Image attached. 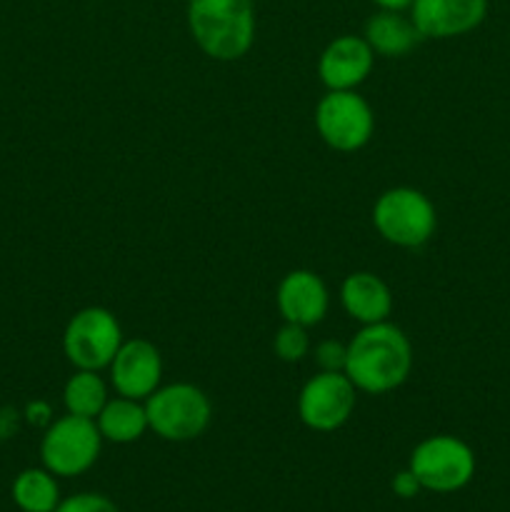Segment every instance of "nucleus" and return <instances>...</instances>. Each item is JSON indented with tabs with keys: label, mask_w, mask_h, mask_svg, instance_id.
<instances>
[{
	"label": "nucleus",
	"mask_w": 510,
	"mask_h": 512,
	"mask_svg": "<svg viewBox=\"0 0 510 512\" xmlns=\"http://www.w3.org/2000/svg\"><path fill=\"white\" fill-rule=\"evenodd\" d=\"M373 225L380 238L398 248H420L438 225L433 203L415 188H390L375 200Z\"/></svg>",
	"instance_id": "nucleus-5"
},
{
	"label": "nucleus",
	"mask_w": 510,
	"mask_h": 512,
	"mask_svg": "<svg viewBox=\"0 0 510 512\" xmlns=\"http://www.w3.org/2000/svg\"><path fill=\"white\" fill-rule=\"evenodd\" d=\"M320 138L338 153H355L373 138L375 115L355 90H328L315 108Z\"/></svg>",
	"instance_id": "nucleus-8"
},
{
	"label": "nucleus",
	"mask_w": 510,
	"mask_h": 512,
	"mask_svg": "<svg viewBox=\"0 0 510 512\" xmlns=\"http://www.w3.org/2000/svg\"><path fill=\"white\" fill-rule=\"evenodd\" d=\"M390 488H393V493L398 495V498H405V500L415 498V495L423 490V488H420L418 478H415L413 470H410V468L400 470V473L393 478V483H390Z\"/></svg>",
	"instance_id": "nucleus-22"
},
{
	"label": "nucleus",
	"mask_w": 510,
	"mask_h": 512,
	"mask_svg": "<svg viewBox=\"0 0 510 512\" xmlns=\"http://www.w3.org/2000/svg\"><path fill=\"white\" fill-rule=\"evenodd\" d=\"M375 5H380V10H405L413 5V0H373Z\"/></svg>",
	"instance_id": "nucleus-25"
},
{
	"label": "nucleus",
	"mask_w": 510,
	"mask_h": 512,
	"mask_svg": "<svg viewBox=\"0 0 510 512\" xmlns=\"http://www.w3.org/2000/svg\"><path fill=\"white\" fill-rule=\"evenodd\" d=\"M363 38L368 40L375 55L403 58L423 40V35L418 33L413 20L405 18L400 10H380L365 23Z\"/></svg>",
	"instance_id": "nucleus-15"
},
{
	"label": "nucleus",
	"mask_w": 510,
	"mask_h": 512,
	"mask_svg": "<svg viewBox=\"0 0 510 512\" xmlns=\"http://www.w3.org/2000/svg\"><path fill=\"white\" fill-rule=\"evenodd\" d=\"M25 420L30 425H35V428H48L53 423V410H50V405L45 400H35V403H30L25 408Z\"/></svg>",
	"instance_id": "nucleus-23"
},
{
	"label": "nucleus",
	"mask_w": 510,
	"mask_h": 512,
	"mask_svg": "<svg viewBox=\"0 0 510 512\" xmlns=\"http://www.w3.org/2000/svg\"><path fill=\"white\" fill-rule=\"evenodd\" d=\"M488 0H413L410 20L423 38H455L478 28Z\"/></svg>",
	"instance_id": "nucleus-11"
},
{
	"label": "nucleus",
	"mask_w": 510,
	"mask_h": 512,
	"mask_svg": "<svg viewBox=\"0 0 510 512\" xmlns=\"http://www.w3.org/2000/svg\"><path fill=\"white\" fill-rule=\"evenodd\" d=\"M413 370V348L398 325H363L348 343L345 368L350 383L370 395H383L400 388Z\"/></svg>",
	"instance_id": "nucleus-1"
},
{
	"label": "nucleus",
	"mask_w": 510,
	"mask_h": 512,
	"mask_svg": "<svg viewBox=\"0 0 510 512\" xmlns=\"http://www.w3.org/2000/svg\"><path fill=\"white\" fill-rule=\"evenodd\" d=\"M408 468L418 478L420 488L448 495L458 493L473 480L475 455L460 438L433 435L415 445Z\"/></svg>",
	"instance_id": "nucleus-6"
},
{
	"label": "nucleus",
	"mask_w": 510,
	"mask_h": 512,
	"mask_svg": "<svg viewBox=\"0 0 510 512\" xmlns=\"http://www.w3.org/2000/svg\"><path fill=\"white\" fill-rule=\"evenodd\" d=\"M148 428L170 443H188L208 430L213 408L208 395L190 383H173L145 398Z\"/></svg>",
	"instance_id": "nucleus-3"
},
{
	"label": "nucleus",
	"mask_w": 510,
	"mask_h": 512,
	"mask_svg": "<svg viewBox=\"0 0 510 512\" xmlns=\"http://www.w3.org/2000/svg\"><path fill=\"white\" fill-rule=\"evenodd\" d=\"M345 353H348V345L335 343V340H325L315 348V360L323 370H340L345 368Z\"/></svg>",
	"instance_id": "nucleus-21"
},
{
	"label": "nucleus",
	"mask_w": 510,
	"mask_h": 512,
	"mask_svg": "<svg viewBox=\"0 0 510 512\" xmlns=\"http://www.w3.org/2000/svg\"><path fill=\"white\" fill-rule=\"evenodd\" d=\"M355 388L340 370H320L303 385L298 395V415L305 428L333 433L343 428L355 410Z\"/></svg>",
	"instance_id": "nucleus-9"
},
{
	"label": "nucleus",
	"mask_w": 510,
	"mask_h": 512,
	"mask_svg": "<svg viewBox=\"0 0 510 512\" xmlns=\"http://www.w3.org/2000/svg\"><path fill=\"white\" fill-rule=\"evenodd\" d=\"M95 425H98L103 440L115 445L135 443L143 438L145 430H150L143 400L123 398V395L105 403V408L95 418Z\"/></svg>",
	"instance_id": "nucleus-16"
},
{
	"label": "nucleus",
	"mask_w": 510,
	"mask_h": 512,
	"mask_svg": "<svg viewBox=\"0 0 510 512\" xmlns=\"http://www.w3.org/2000/svg\"><path fill=\"white\" fill-rule=\"evenodd\" d=\"M18 428V413L13 410H0V440L10 438Z\"/></svg>",
	"instance_id": "nucleus-24"
},
{
	"label": "nucleus",
	"mask_w": 510,
	"mask_h": 512,
	"mask_svg": "<svg viewBox=\"0 0 510 512\" xmlns=\"http://www.w3.org/2000/svg\"><path fill=\"white\" fill-rule=\"evenodd\" d=\"M275 300L285 323L303 325V328L318 325L328 315L330 305L328 288L313 270H290L280 280Z\"/></svg>",
	"instance_id": "nucleus-13"
},
{
	"label": "nucleus",
	"mask_w": 510,
	"mask_h": 512,
	"mask_svg": "<svg viewBox=\"0 0 510 512\" xmlns=\"http://www.w3.org/2000/svg\"><path fill=\"white\" fill-rule=\"evenodd\" d=\"M375 53L368 40L340 35L330 40L318 60V75L328 90H355L370 75Z\"/></svg>",
	"instance_id": "nucleus-12"
},
{
	"label": "nucleus",
	"mask_w": 510,
	"mask_h": 512,
	"mask_svg": "<svg viewBox=\"0 0 510 512\" xmlns=\"http://www.w3.org/2000/svg\"><path fill=\"white\" fill-rule=\"evenodd\" d=\"M55 512H120L118 505L100 493H78L60 500Z\"/></svg>",
	"instance_id": "nucleus-20"
},
{
	"label": "nucleus",
	"mask_w": 510,
	"mask_h": 512,
	"mask_svg": "<svg viewBox=\"0 0 510 512\" xmlns=\"http://www.w3.org/2000/svg\"><path fill=\"white\" fill-rule=\"evenodd\" d=\"M123 345V330L105 308H83L68 320L63 333L65 358L78 370H103Z\"/></svg>",
	"instance_id": "nucleus-7"
},
{
	"label": "nucleus",
	"mask_w": 510,
	"mask_h": 512,
	"mask_svg": "<svg viewBox=\"0 0 510 512\" xmlns=\"http://www.w3.org/2000/svg\"><path fill=\"white\" fill-rule=\"evenodd\" d=\"M273 350L283 363H300V360L308 355L310 350V338H308V328L295 323H285L283 328L275 333L273 340Z\"/></svg>",
	"instance_id": "nucleus-19"
},
{
	"label": "nucleus",
	"mask_w": 510,
	"mask_h": 512,
	"mask_svg": "<svg viewBox=\"0 0 510 512\" xmlns=\"http://www.w3.org/2000/svg\"><path fill=\"white\" fill-rule=\"evenodd\" d=\"M63 403L70 415L95 420L100 410L105 408V403H108V388H105L103 378L95 370H78L65 383Z\"/></svg>",
	"instance_id": "nucleus-18"
},
{
	"label": "nucleus",
	"mask_w": 510,
	"mask_h": 512,
	"mask_svg": "<svg viewBox=\"0 0 510 512\" xmlns=\"http://www.w3.org/2000/svg\"><path fill=\"white\" fill-rule=\"evenodd\" d=\"M13 495L15 508L20 512H55L60 505V488L58 478L45 468H28L18 473L13 480Z\"/></svg>",
	"instance_id": "nucleus-17"
},
{
	"label": "nucleus",
	"mask_w": 510,
	"mask_h": 512,
	"mask_svg": "<svg viewBox=\"0 0 510 512\" xmlns=\"http://www.w3.org/2000/svg\"><path fill=\"white\" fill-rule=\"evenodd\" d=\"M110 368V383L123 398L145 400L160 388L163 360L150 340H123Z\"/></svg>",
	"instance_id": "nucleus-10"
},
{
	"label": "nucleus",
	"mask_w": 510,
	"mask_h": 512,
	"mask_svg": "<svg viewBox=\"0 0 510 512\" xmlns=\"http://www.w3.org/2000/svg\"><path fill=\"white\" fill-rule=\"evenodd\" d=\"M188 28L210 58H243L255 40L253 0H190Z\"/></svg>",
	"instance_id": "nucleus-2"
},
{
	"label": "nucleus",
	"mask_w": 510,
	"mask_h": 512,
	"mask_svg": "<svg viewBox=\"0 0 510 512\" xmlns=\"http://www.w3.org/2000/svg\"><path fill=\"white\" fill-rule=\"evenodd\" d=\"M100 448L103 435L95 420L68 413L45 428L40 440V460L55 478H78L98 463Z\"/></svg>",
	"instance_id": "nucleus-4"
},
{
	"label": "nucleus",
	"mask_w": 510,
	"mask_h": 512,
	"mask_svg": "<svg viewBox=\"0 0 510 512\" xmlns=\"http://www.w3.org/2000/svg\"><path fill=\"white\" fill-rule=\"evenodd\" d=\"M340 303L345 313L360 325L385 323L393 313V295L385 280L373 273H350L340 285Z\"/></svg>",
	"instance_id": "nucleus-14"
}]
</instances>
